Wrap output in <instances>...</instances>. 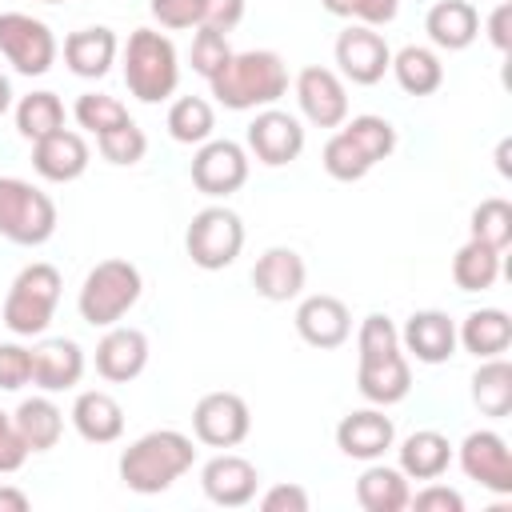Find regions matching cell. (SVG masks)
Returning <instances> with one entry per match:
<instances>
[{
    "mask_svg": "<svg viewBox=\"0 0 512 512\" xmlns=\"http://www.w3.org/2000/svg\"><path fill=\"white\" fill-rule=\"evenodd\" d=\"M176 80H180V64H176L172 40L156 28H136L128 36V48H124V84H128V92L144 104H156V100L176 92Z\"/></svg>",
    "mask_w": 512,
    "mask_h": 512,
    "instance_id": "cell-3",
    "label": "cell"
},
{
    "mask_svg": "<svg viewBox=\"0 0 512 512\" xmlns=\"http://www.w3.org/2000/svg\"><path fill=\"white\" fill-rule=\"evenodd\" d=\"M208 84H212V96L236 112L256 104H276L288 92V64L268 48L232 52L228 64H220V72L208 76Z\"/></svg>",
    "mask_w": 512,
    "mask_h": 512,
    "instance_id": "cell-2",
    "label": "cell"
},
{
    "mask_svg": "<svg viewBox=\"0 0 512 512\" xmlns=\"http://www.w3.org/2000/svg\"><path fill=\"white\" fill-rule=\"evenodd\" d=\"M344 132L356 140V148H360L372 164H380V160H388V156L396 152V128H392L384 116H372V112L352 116V120L344 124Z\"/></svg>",
    "mask_w": 512,
    "mask_h": 512,
    "instance_id": "cell-38",
    "label": "cell"
},
{
    "mask_svg": "<svg viewBox=\"0 0 512 512\" xmlns=\"http://www.w3.org/2000/svg\"><path fill=\"white\" fill-rule=\"evenodd\" d=\"M60 268L48 260H32L28 268L16 272L8 296H4V324L16 336H40L60 304Z\"/></svg>",
    "mask_w": 512,
    "mask_h": 512,
    "instance_id": "cell-5",
    "label": "cell"
},
{
    "mask_svg": "<svg viewBox=\"0 0 512 512\" xmlns=\"http://www.w3.org/2000/svg\"><path fill=\"white\" fill-rule=\"evenodd\" d=\"M248 148L260 164L280 168V164H288L304 152V128H300L296 116H288L280 108H268L248 124Z\"/></svg>",
    "mask_w": 512,
    "mask_h": 512,
    "instance_id": "cell-14",
    "label": "cell"
},
{
    "mask_svg": "<svg viewBox=\"0 0 512 512\" xmlns=\"http://www.w3.org/2000/svg\"><path fill=\"white\" fill-rule=\"evenodd\" d=\"M296 100H300V112L316 128H340L348 120V92H344V80L332 68H320V64L300 68Z\"/></svg>",
    "mask_w": 512,
    "mask_h": 512,
    "instance_id": "cell-13",
    "label": "cell"
},
{
    "mask_svg": "<svg viewBox=\"0 0 512 512\" xmlns=\"http://www.w3.org/2000/svg\"><path fill=\"white\" fill-rule=\"evenodd\" d=\"M396 440V428H392V416H384L380 408H360V412H348L340 424H336V448L352 460H376L392 448Z\"/></svg>",
    "mask_w": 512,
    "mask_h": 512,
    "instance_id": "cell-19",
    "label": "cell"
},
{
    "mask_svg": "<svg viewBox=\"0 0 512 512\" xmlns=\"http://www.w3.org/2000/svg\"><path fill=\"white\" fill-rule=\"evenodd\" d=\"M260 508L264 512H308V492L300 484H272L260 496Z\"/></svg>",
    "mask_w": 512,
    "mask_h": 512,
    "instance_id": "cell-49",
    "label": "cell"
},
{
    "mask_svg": "<svg viewBox=\"0 0 512 512\" xmlns=\"http://www.w3.org/2000/svg\"><path fill=\"white\" fill-rule=\"evenodd\" d=\"M216 128V112L204 96H176L168 108V132L180 144H204Z\"/></svg>",
    "mask_w": 512,
    "mask_h": 512,
    "instance_id": "cell-35",
    "label": "cell"
},
{
    "mask_svg": "<svg viewBox=\"0 0 512 512\" xmlns=\"http://www.w3.org/2000/svg\"><path fill=\"white\" fill-rule=\"evenodd\" d=\"M200 484H204V496L220 508H240L256 496V484H260V472L252 460L244 456H232V452H220L204 464L200 472Z\"/></svg>",
    "mask_w": 512,
    "mask_h": 512,
    "instance_id": "cell-16",
    "label": "cell"
},
{
    "mask_svg": "<svg viewBox=\"0 0 512 512\" xmlns=\"http://www.w3.org/2000/svg\"><path fill=\"white\" fill-rule=\"evenodd\" d=\"M472 404L480 408V416H508L512 412V364L504 356H492L476 368L472 376Z\"/></svg>",
    "mask_w": 512,
    "mask_h": 512,
    "instance_id": "cell-32",
    "label": "cell"
},
{
    "mask_svg": "<svg viewBox=\"0 0 512 512\" xmlns=\"http://www.w3.org/2000/svg\"><path fill=\"white\" fill-rule=\"evenodd\" d=\"M252 428V412L240 392H208L192 408V432L208 448H236Z\"/></svg>",
    "mask_w": 512,
    "mask_h": 512,
    "instance_id": "cell-9",
    "label": "cell"
},
{
    "mask_svg": "<svg viewBox=\"0 0 512 512\" xmlns=\"http://www.w3.org/2000/svg\"><path fill=\"white\" fill-rule=\"evenodd\" d=\"M508 156H512V140H500V148H496V168H500L504 176H512V164H508Z\"/></svg>",
    "mask_w": 512,
    "mask_h": 512,
    "instance_id": "cell-52",
    "label": "cell"
},
{
    "mask_svg": "<svg viewBox=\"0 0 512 512\" xmlns=\"http://www.w3.org/2000/svg\"><path fill=\"white\" fill-rule=\"evenodd\" d=\"M448 464H452V444L432 428H420L400 444V472L408 480H436L448 472Z\"/></svg>",
    "mask_w": 512,
    "mask_h": 512,
    "instance_id": "cell-28",
    "label": "cell"
},
{
    "mask_svg": "<svg viewBox=\"0 0 512 512\" xmlns=\"http://www.w3.org/2000/svg\"><path fill=\"white\" fill-rule=\"evenodd\" d=\"M424 32L436 48H448V52H460L468 48L476 36H480V16L468 0H436L424 16Z\"/></svg>",
    "mask_w": 512,
    "mask_h": 512,
    "instance_id": "cell-24",
    "label": "cell"
},
{
    "mask_svg": "<svg viewBox=\"0 0 512 512\" xmlns=\"http://www.w3.org/2000/svg\"><path fill=\"white\" fill-rule=\"evenodd\" d=\"M244 20V0H200V24L216 32H232Z\"/></svg>",
    "mask_w": 512,
    "mask_h": 512,
    "instance_id": "cell-47",
    "label": "cell"
},
{
    "mask_svg": "<svg viewBox=\"0 0 512 512\" xmlns=\"http://www.w3.org/2000/svg\"><path fill=\"white\" fill-rule=\"evenodd\" d=\"M116 52H120L116 32L104 28V24L80 28V32H72V36L64 40V64H68L76 76H84V80H100V76L116 64Z\"/></svg>",
    "mask_w": 512,
    "mask_h": 512,
    "instance_id": "cell-25",
    "label": "cell"
},
{
    "mask_svg": "<svg viewBox=\"0 0 512 512\" xmlns=\"http://www.w3.org/2000/svg\"><path fill=\"white\" fill-rule=\"evenodd\" d=\"M32 168L52 184L76 180L88 168V140L72 128H56L52 136L32 144Z\"/></svg>",
    "mask_w": 512,
    "mask_h": 512,
    "instance_id": "cell-20",
    "label": "cell"
},
{
    "mask_svg": "<svg viewBox=\"0 0 512 512\" xmlns=\"http://www.w3.org/2000/svg\"><path fill=\"white\" fill-rule=\"evenodd\" d=\"M24 460H28V444H24V436L16 432L12 416L0 412V472H16Z\"/></svg>",
    "mask_w": 512,
    "mask_h": 512,
    "instance_id": "cell-48",
    "label": "cell"
},
{
    "mask_svg": "<svg viewBox=\"0 0 512 512\" xmlns=\"http://www.w3.org/2000/svg\"><path fill=\"white\" fill-rule=\"evenodd\" d=\"M56 232V204L48 192L20 176H0V236L24 248L44 244Z\"/></svg>",
    "mask_w": 512,
    "mask_h": 512,
    "instance_id": "cell-6",
    "label": "cell"
},
{
    "mask_svg": "<svg viewBox=\"0 0 512 512\" xmlns=\"http://www.w3.org/2000/svg\"><path fill=\"white\" fill-rule=\"evenodd\" d=\"M332 16H348V20H360L368 28H380V24H392L396 20V8L400 0H320Z\"/></svg>",
    "mask_w": 512,
    "mask_h": 512,
    "instance_id": "cell-43",
    "label": "cell"
},
{
    "mask_svg": "<svg viewBox=\"0 0 512 512\" xmlns=\"http://www.w3.org/2000/svg\"><path fill=\"white\" fill-rule=\"evenodd\" d=\"M148 364V336L140 328H120L112 324L104 332V340L96 344V372L108 380V384H128L144 372Z\"/></svg>",
    "mask_w": 512,
    "mask_h": 512,
    "instance_id": "cell-17",
    "label": "cell"
},
{
    "mask_svg": "<svg viewBox=\"0 0 512 512\" xmlns=\"http://www.w3.org/2000/svg\"><path fill=\"white\" fill-rule=\"evenodd\" d=\"M72 424L76 432L88 440V444H112L120 440L124 432V408L116 396L92 388V392H80L76 404H72Z\"/></svg>",
    "mask_w": 512,
    "mask_h": 512,
    "instance_id": "cell-26",
    "label": "cell"
},
{
    "mask_svg": "<svg viewBox=\"0 0 512 512\" xmlns=\"http://www.w3.org/2000/svg\"><path fill=\"white\" fill-rule=\"evenodd\" d=\"M244 248V224L232 208L224 204H208L200 208L192 220H188V232H184V252L192 256L196 268H208V272H220L228 268Z\"/></svg>",
    "mask_w": 512,
    "mask_h": 512,
    "instance_id": "cell-7",
    "label": "cell"
},
{
    "mask_svg": "<svg viewBox=\"0 0 512 512\" xmlns=\"http://www.w3.org/2000/svg\"><path fill=\"white\" fill-rule=\"evenodd\" d=\"M232 48H228V32H216V28H196L192 36V68L208 80L212 72H220V64H228Z\"/></svg>",
    "mask_w": 512,
    "mask_h": 512,
    "instance_id": "cell-42",
    "label": "cell"
},
{
    "mask_svg": "<svg viewBox=\"0 0 512 512\" xmlns=\"http://www.w3.org/2000/svg\"><path fill=\"white\" fill-rule=\"evenodd\" d=\"M12 424L24 436L28 452H48L64 432V412L48 396H32V400H20V408L12 412Z\"/></svg>",
    "mask_w": 512,
    "mask_h": 512,
    "instance_id": "cell-29",
    "label": "cell"
},
{
    "mask_svg": "<svg viewBox=\"0 0 512 512\" xmlns=\"http://www.w3.org/2000/svg\"><path fill=\"white\" fill-rule=\"evenodd\" d=\"M400 344L420 364H444L456 352V324L448 320V312H436V308L412 312L400 332Z\"/></svg>",
    "mask_w": 512,
    "mask_h": 512,
    "instance_id": "cell-21",
    "label": "cell"
},
{
    "mask_svg": "<svg viewBox=\"0 0 512 512\" xmlns=\"http://www.w3.org/2000/svg\"><path fill=\"white\" fill-rule=\"evenodd\" d=\"M8 104H12V84H8V76L0 72V116L8 112Z\"/></svg>",
    "mask_w": 512,
    "mask_h": 512,
    "instance_id": "cell-53",
    "label": "cell"
},
{
    "mask_svg": "<svg viewBox=\"0 0 512 512\" xmlns=\"http://www.w3.org/2000/svg\"><path fill=\"white\" fill-rule=\"evenodd\" d=\"M496 276H500V252L468 236V244L452 256V280H456V288L460 292H484V288L496 284Z\"/></svg>",
    "mask_w": 512,
    "mask_h": 512,
    "instance_id": "cell-33",
    "label": "cell"
},
{
    "mask_svg": "<svg viewBox=\"0 0 512 512\" xmlns=\"http://www.w3.org/2000/svg\"><path fill=\"white\" fill-rule=\"evenodd\" d=\"M160 28H200V0H148Z\"/></svg>",
    "mask_w": 512,
    "mask_h": 512,
    "instance_id": "cell-45",
    "label": "cell"
},
{
    "mask_svg": "<svg viewBox=\"0 0 512 512\" xmlns=\"http://www.w3.org/2000/svg\"><path fill=\"white\" fill-rule=\"evenodd\" d=\"M140 288H144L140 268L132 260H124V256H108L80 284V300H76L80 316L92 328H112L140 300Z\"/></svg>",
    "mask_w": 512,
    "mask_h": 512,
    "instance_id": "cell-4",
    "label": "cell"
},
{
    "mask_svg": "<svg viewBox=\"0 0 512 512\" xmlns=\"http://www.w3.org/2000/svg\"><path fill=\"white\" fill-rule=\"evenodd\" d=\"M468 232H472V240H480V244L504 252V248L512 244V204H508L504 196H488V200H480V204L472 208Z\"/></svg>",
    "mask_w": 512,
    "mask_h": 512,
    "instance_id": "cell-36",
    "label": "cell"
},
{
    "mask_svg": "<svg viewBox=\"0 0 512 512\" xmlns=\"http://www.w3.org/2000/svg\"><path fill=\"white\" fill-rule=\"evenodd\" d=\"M128 120H132L128 108H124L116 96H108V92H84V96L76 100V124L88 128L92 136H100V132H108V128H120V124H128Z\"/></svg>",
    "mask_w": 512,
    "mask_h": 512,
    "instance_id": "cell-39",
    "label": "cell"
},
{
    "mask_svg": "<svg viewBox=\"0 0 512 512\" xmlns=\"http://www.w3.org/2000/svg\"><path fill=\"white\" fill-rule=\"evenodd\" d=\"M320 160H324V172H328L332 180H344V184H352V180L368 176V168H372V160L356 148V140H352L344 128L328 136V144H324Z\"/></svg>",
    "mask_w": 512,
    "mask_h": 512,
    "instance_id": "cell-37",
    "label": "cell"
},
{
    "mask_svg": "<svg viewBox=\"0 0 512 512\" xmlns=\"http://www.w3.org/2000/svg\"><path fill=\"white\" fill-rule=\"evenodd\" d=\"M96 148H100L104 160H112V164L124 168V164H140V160H144L148 136H144V128H136V124L128 120V124H120V128L100 132V136H96Z\"/></svg>",
    "mask_w": 512,
    "mask_h": 512,
    "instance_id": "cell-40",
    "label": "cell"
},
{
    "mask_svg": "<svg viewBox=\"0 0 512 512\" xmlns=\"http://www.w3.org/2000/svg\"><path fill=\"white\" fill-rule=\"evenodd\" d=\"M44 4H60V0H44Z\"/></svg>",
    "mask_w": 512,
    "mask_h": 512,
    "instance_id": "cell-54",
    "label": "cell"
},
{
    "mask_svg": "<svg viewBox=\"0 0 512 512\" xmlns=\"http://www.w3.org/2000/svg\"><path fill=\"white\" fill-rule=\"evenodd\" d=\"M192 460H196V448L184 432L156 428V432H144L140 440H132L120 452V480L132 492L152 496V492L172 488V480H180L192 468Z\"/></svg>",
    "mask_w": 512,
    "mask_h": 512,
    "instance_id": "cell-1",
    "label": "cell"
},
{
    "mask_svg": "<svg viewBox=\"0 0 512 512\" xmlns=\"http://www.w3.org/2000/svg\"><path fill=\"white\" fill-rule=\"evenodd\" d=\"M16 128L32 144L44 140V136H52L56 128H64V104H60V96L56 92H28V96H20V104H16Z\"/></svg>",
    "mask_w": 512,
    "mask_h": 512,
    "instance_id": "cell-34",
    "label": "cell"
},
{
    "mask_svg": "<svg viewBox=\"0 0 512 512\" xmlns=\"http://www.w3.org/2000/svg\"><path fill=\"white\" fill-rule=\"evenodd\" d=\"M488 40H492L500 52L512 48V0H500V4L492 8V16H488Z\"/></svg>",
    "mask_w": 512,
    "mask_h": 512,
    "instance_id": "cell-50",
    "label": "cell"
},
{
    "mask_svg": "<svg viewBox=\"0 0 512 512\" xmlns=\"http://www.w3.org/2000/svg\"><path fill=\"white\" fill-rule=\"evenodd\" d=\"M408 504H412L416 512H464L460 492L448 488V484H428V488H420L416 496H408Z\"/></svg>",
    "mask_w": 512,
    "mask_h": 512,
    "instance_id": "cell-46",
    "label": "cell"
},
{
    "mask_svg": "<svg viewBox=\"0 0 512 512\" xmlns=\"http://www.w3.org/2000/svg\"><path fill=\"white\" fill-rule=\"evenodd\" d=\"M396 72V84L408 92V96H432L440 84H444V64L432 48H420V44H408L392 56L388 64Z\"/></svg>",
    "mask_w": 512,
    "mask_h": 512,
    "instance_id": "cell-31",
    "label": "cell"
},
{
    "mask_svg": "<svg viewBox=\"0 0 512 512\" xmlns=\"http://www.w3.org/2000/svg\"><path fill=\"white\" fill-rule=\"evenodd\" d=\"M460 468L480 488H492L500 496L512 492V452H508L504 436L492 432V428H480V432H468L464 436V444H460Z\"/></svg>",
    "mask_w": 512,
    "mask_h": 512,
    "instance_id": "cell-10",
    "label": "cell"
},
{
    "mask_svg": "<svg viewBox=\"0 0 512 512\" xmlns=\"http://www.w3.org/2000/svg\"><path fill=\"white\" fill-rule=\"evenodd\" d=\"M296 332L312 348H340L348 340V332H352V312L332 292L304 296L300 308H296Z\"/></svg>",
    "mask_w": 512,
    "mask_h": 512,
    "instance_id": "cell-15",
    "label": "cell"
},
{
    "mask_svg": "<svg viewBox=\"0 0 512 512\" xmlns=\"http://www.w3.org/2000/svg\"><path fill=\"white\" fill-rule=\"evenodd\" d=\"M0 56L24 76H44L56 60V36L28 12H0Z\"/></svg>",
    "mask_w": 512,
    "mask_h": 512,
    "instance_id": "cell-8",
    "label": "cell"
},
{
    "mask_svg": "<svg viewBox=\"0 0 512 512\" xmlns=\"http://www.w3.org/2000/svg\"><path fill=\"white\" fill-rule=\"evenodd\" d=\"M408 476L388 464H372L356 480V500L364 512H400L408 504Z\"/></svg>",
    "mask_w": 512,
    "mask_h": 512,
    "instance_id": "cell-30",
    "label": "cell"
},
{
    "mask_svg": "<svg viewBox=\"0 0 512 512\" xmlns=\"http://www.w3.org/2000/svg\"><path fill=\"white\" fill-rule=\"evenodd\" d=\"M396 348H400V332H396V324H392L384 312L364 316L360 336H356V352H360V360H376V356H388V352H396Z\"/></svg>",
    "mask_w": 512,
    "mask_h": 512,
    "instance_id": "cell-41",
    "label": "cell"
},
{
    "mask_svg": "<svg viewBox=\"0 0 512 512\" xmlns=\"http://www.w3.org/2000/svg\"><path fill=\"white\" fill-rule=\"evenodd\" d=\"M456 344H464V352H472L476 360H492V356H504L508 344H512V320L504 308H476L464 316L460 332H456Z\"/></svg>",
    "mask_w": 512,
    "mask_h": 512,
    "instance_id": "cell-27",
    "label": "cell"
},
{
    "mask_svg": "<svg viewBox=\"0 0 512 512\" xmlns=\"http://www.w3.org/2000/svg\"><path fill=\"white\" fill-rule=\"evenodd\" d=\"M356 384H360L364 400H372V404H380V408H388V404L404 400V396H408V388H412L408 356L396 348V352H388V356L360 360V368H356Z\"/></svg>",
    "mask_w": 512,
    "mask_h": 512,
    "instance_id": "cell-23",
    "label": "cell"
},
{
    "mask_svg": "<svg viewBox=\"0 0 512 512\" xmlns=\"http://www.w3.org/2000/svg\"><path fill=\"white\" fill-rule=\"evenodd\" d=\"M336 64L352 84H376L384 80L388 64H392V48L384 44V36L368 24H352L336 36Z\"/></svg>",
    "mask_w": 512,
    "mask_h": 512,
    "instance_id": "cell-12",
    "label": "cell"
},
{
    "mask_svg": "<svg viewBox=\"0 0 512 512\" xmlns=\"http://www.w3.org/2000/svg\"><path fill=\"white\" fill-rule=\"evenodd\" d=\"M32 352V384L44 388V392H64L72 384H80L84 376V352L76 340L68 336H48L40 340Z\"/></svg>",
    "mask_w": 512,
    "mask_h": 512,
    "instance_id": "cell-18",
    "label": "cell"
},
{
    "mask_svg": "<svg viewBox=\"0 0 512 512\" xmlns=\"http://www.w3.org/2000/svg\"><path fill=\"white\" fill-rule=\"evenodd\" d=\"M0 512H28V496L20 488L0 484Z\"/></svg>",
    "mask_w": 512,
    "mask_h": 512,
    "instance_id": "cell-51",
    "label": "cell"
},
{
    "mask_svg": "<svg viewBox=\"0 0 512 512\" xmlns=\"http://www.w3.org/2000/svg\"><path fill=\"white\" fill-rule=\"evenodd\" d=\"M248 180V156L236 140H204L192 156V184L204 196H232Z\"/></svg>",
    "mask_w": 512,
    "mask_h": 512,
    "instance_id": "cell-11",
    "label": "cell"
},
{
    "mask_svg": "<svg viewBox=\"0 0 512 512\" xmlns=\"http://www.w3.org/2000/svg\"><path fill=\"white\" fill-rule=\"evenodd\" d=\"M32 380V352L20 344H0V388H24Z\"/></svg>",
    "mask_w": 512,
    "mask_h": 512,
    "instance_id": "cell-44",
    "label": "cell"
},
{
    "mask_svg": "<svg viewBox=\"0 0 512 512\" xmlns=\"http://www.w3.org/2000/svg\"><path fill=\"white\" fill-rule=\"evenodd\" d=\"M304 276H308V268H304V256L296 248H268L252 264V288L276 304L296 300L304 288Z\"/></svg>",
    "mask_w": 512,
    "mask_h": 512,
    "instance_id": "cell-22",
    "label": "cell"
}]
</instances>
